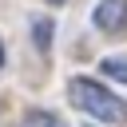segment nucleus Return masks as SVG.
Segmentation results:
<instances>
[{"instance_id": "f03ea898", "label": "nucleus", "mask_w": 127, "mask_h": 127, "mask_svg": "<svg viewBox=\"0 0 127 127\" xmlns=\"http://www.w3.org/2000/svg\"><path fill=\"white\" fill-rule=\"evenodd\" d=\"M91 24L103 28V32H123L127 28V0H99L95 12H91Z\"/></svg>"}, {"instance_id": "f257e3e1", "label": "nucleus", "mask_w": 127, "mask_h": 127, "mask_svg": "<svg viewBox=\"0 0 127 127\" xmlns=\"http://www.w3.org/2000/svg\"><path fill=\"white\" fill-rule=\"evenodd\" d=\"M67 91H71V103H75L83 115H91V119H99V123H111V127L127 123V103H123L119 95H111L103 83H95V79H87V75H75V79L67 83Z\"/></svg>"}, {"instance_id": "39448f33", "label": "nucleus", "mask_w": 127, "mask_h": 127, "mask_svg": "<svg viewBox=\"0 0 127 127\" xmlns=\"http://www.w3.org/2000/svg\"><path fill=\"white\" fill-rule=\"evenodd\" d=\"M36 44H40V52H48V44H52V20H36Z\"/></svg>"}, {"instance_id": "423d86ee", "label": "nucleus", "mask_w": 127, "mask_h": 127, "mask_svg": "<svg viewBox=\"0 0 127 127\" xmlns=\"http://www.w3.org/2000/svg\"><path fill=\"white\" fill-rule=\"evenodd\" d=\"M0 64H4V44H0Z\"/></svg>"}, {"instance_id": "7ed1b4c3", "label": "nucleus", "mask_w": 127, "mask_h": 127, "mask_svg": "<svg viewBox=\"0 0 127 127\" xmlns=\"http://www.w3.org/2000/svg\"><path fill=\"white\" fill-rule=\"evenodd\" d=\"M99 67H103V75H111V79L127 83V56H107Z\"/></svg>"}, {"instance_id": "20e7f679", "label": "nucleus", "mask_w": 127, "mask_h": 127, "mask_svg": "<svg viewBox=\"0 0 127 127\" xmlns=\"http://www.w3.org/2000/svg\"><path fill=\"white\" fill-rule=\"evenodd\" d=\"M24 127H64V123H60V115H52V111H28V115H24Z\"/></svg>"}]
</instances>
